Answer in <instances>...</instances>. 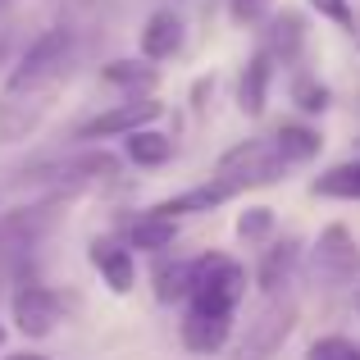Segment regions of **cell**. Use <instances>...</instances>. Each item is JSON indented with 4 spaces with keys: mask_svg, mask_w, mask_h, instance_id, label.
<instances>
[{
    "mask_svg": "<svg viewBox=\"0 0 360 360\" xmlns=\"http://www.w3.org/2000/svg\"><path fill=\"white\" fill-rule=\"evenodd\" d=\"M78 37L73 27H46L9 69L5 87H0V146L32 137L41 119L55 110L60 91L69 87L73 69H78Z\"/></svg>",
    "mask_w": 360,
    "mask_h": 360,
    "instance_id": "1",
    "label": "cell"
},
{
    "mask_svg": "<svg viewBox=\"0 0 360 360\" xmlns=\"http://www.w3.org/2000/svg\"><path fill=\"white\" fill-rule=\"evenodd\" d=\"M246 297V269L224 251H205L192 260V297L187 306H210V310H238Z\"/></svg>",
    "mask_w": 360,
    "mask_h": 360,
    "instance_id": "2",
    "label": "cell"
},
{
    "mask_svg": "<svg viewBox=\"0 0 360 360\" xmlns=\"http://www.w3.org/2000/svg\"><path fill=\"white\" fill-rule=\"evenodd\" d=\"M283 169H288V160L278 155L274 137H251V141H238V146L224 150L219 165H214V178H224L233 192H246V187L278 183Z\"/></svg>",
    "mask_w": 360,
    "mask_h": 360,
    "instance_id": "3",
    "label": "cell"
},
{
    "mask_svg": "<svg viewBox=\"0 0 360 360\" xmlns=\"http://www.w3.org/2000/svg\"><path fill=\"white\" fill-rule=\"evenodd\" d=\"M292 328H297V301L283 297V292H274V297L260 306V315L246 324V338L238 342L233 360H274L283 352V342H288Z\"/></svg>",
    "mask_w": 360,
    "mask_h": 360,
    "instance_id": "4",
    "label": "cell"
},
{
    "mask_svg": "<svg viewBox=\"0 0 360 360\" xmlns=\"http://www.w3.org/2000/svg\"><path fill=\"white\" fill-rule=\"evenodd\" d=\"M119 174V160L105 155V150H82V155H69V160H55V165H41V169H27V183H46L55 187L60 196L69 192H87L96 183H110Z\"/></svg>",
    "mask_w": 360,
    "mask_h": 360,
    "instance_id": "5",
    "label": "cell"
},
{
    "mask_svg": "<svg viewBox=\"0 0 360 360\" xmlns=\"http://www.w3.org/2000/svg\"><path fill=\"white\" fill-rule=\"evenodd\" d=\"M160 115H165V105H160L155 96H128L123 105H110L101 110L96 119H87L78 128V141H101V137H128V132H141L150 128Z\"/></svg>",
    "mask_w": 360,
    "mask_h": 360,
    "instance_id": "6",
    "label": "cell"
},
{
    "mask_svg": "<svg viewBox=\"0 0 360 360\" xmlns=\"http://www.w3.org/2000/svg\"><path fill=\"white\" fill-rule=\"evenodd\" d=\"M64 319L60 292H51L46 283H23L14 292V328L23 338H51Z\"/></svg>",
    "mask_w": 360,
    "mask_h": 360,
    "instance_id": "7",
    "label": "cell"
},
{
    "mask_svg": "<svg viewBox=\"0 0 360 360\" xmlns=\"http://www.w3.org/2000/svg\"><path fill=\"white\" fill-rule=\"evenodd\" d=\"M356 269H360L356 238L342 229V224H328V229L319 233V242H315V274L324 283H347V278H356Z\"/></svg>",
    "mask_w": 360,
    "mask_h": 360,
    "instance_id": "8",
    "label": "cell"
},
{
    "mask_svg": "<svg viewBox=\"0 0 360 360\" xmlns=\"http://www.w3.org/2000/svg\"><path fill=\"white\" fill-rule=\"evenodd\" d=\"M183 347L196 356H214L233 333V310H210V306H187L183 315Z\"/></svg>",
    "mask_w": 360,
    "mask_h": 360,
    "instance_id": "9",
    "label": "cell"
},
{
    "mask_svg": "<svg viewBox=\"0 0 360 360\" xmlns=\"http://www.w3.org/2000/svg\"><path fill=\"white\" fill-rule=\"evenodd\" d=\"M183 14H174V9H155V14L146 18V27H141V60L160 64V60H174L178 51H183Z\"/></svg>",
    "mask_w": 360,
    "mask_h": 360,
    "instance_id": "10",
    "label": "cell"
},
{
    "mask_svg": "<svg viewBox=\"0 0 360 360\" xmlns=\"http://www.w3.org/2000/svg\"><path fill=\"white\" fill-rule=\"evenodd\" d=\"M269 82H274V60L269 51H255L242 69V82H238V105L246 119H260L264 105H269Z\"/></svg>",
    "mask_w": 360,
    "mask_h": 360,
    "instance_id": "11",
    "label": "cell"
},
{
    "mask_svg": "<svg viewBox=\"0 0 360 360\" xmlns=\"http://www.w3.org/2000/svg\"><path fill=\"white\" fill-rule=\"evenodd\" d=\"M301 46H306V18H301L297 9H278V14L269 18V27H264V51H269V60L292 64L301 55Z\"/></svg>",
    "mask_w": 360,
    "mask_h": 360,
    "instance_id": "12",
    "label": "cell"
},
{
    "mask_svg": "<svg viewBox=\"0 0 360 360\" xmlns=\"http://www.w3.org/2000/svg\"><path fill=\"white\" fill-rule=\"evenodd\" d=\"M91 264L101 269V278H105V288L110 292H132V283H137V264H132V251L128 246H119V242H91Z\"/></svg>",
    "mask_w": 360,
    "mask_h": 360,
    "instance_id": "13",
    "label": "cell"
},
{
    "mask_svg": "<svg viewBox=\"0 0 360 360\" xmlns=\"http://www.w3.org/2000/svg\"><path fill=\"white\" fill-rule=\"evenodd\" d=\"M174 242H178V219H169V214H160V210L137 214V219H132V229H128V246L150 251V255L169 251Z\"/></svg>",
    "mask_w": 360,
    "mask_h": 360,
    "instance_id": "14",
    "label": "cell"
},
{
    "mask_svg": "<svg viewBox=\"0 0 360 360\" xmlns=\"http://www.w3.org/2000/svg\"><path fill=\"white\" fill-rule=\"evenodd\" d=\"M101 82H110L119 91H132V96H150V87L160 82V69L150 60H110L101 69Z\"/></svg>",
    "mask_w": 360,
    "mask_h": 360,
    "instance_id": "15",
    "label": "cell"
},
{
    "mask_svg": "<svg viewBox=\"0 0 360 360\" xmlns=\"http://www.w3.org/2000/svg\"><path fill=\"white\" fill-rule=\"evenodd\" d=\"M123 150H128V160L137 169H160V165L174 160V141H169L165 132H155V128L128 132V137H123Z\"/></svg>",
    "mask_w": 360,
    "mask_h": 360,
    "instance_id": "16",
    "label": "cell"
},
{
    "mask_svg": "<svg viewBox=\"0 0 360 360\" xmlns=\"http://www.w3.org/2000/svg\"><path fill=\"white\" fill-rule=\"evenodd\" d=\"M310 192L328 196V201H360V160H342V165L324 169L310 183Z\"/></svg>",
    "mask_w": 360,
    "mask_h": 360,
    "instance_id": "17",
    "label": "cell"
},
{
    "mask_svg": "<svg viewBox=\"0 0 360 360\" xmlns=\"http://www.w3.org/2000/svg\"><path fill=\"white\" fill-rule=\"evenodd\" d=\"M274 146H278V155L288 160V165H306V160L319 155L324 137H319L315 128H306V123H283V128L274 132Z\"/></svg>",
    "mask_w": 360,
    "mask_h": 360,
    "instance_id": "18",
    "label": "cell"
},
{
    "mask_svg": "<svg viewBox=\"0 0 360 360\" xmlns=\"http://www.w3.org/2000/svg\"><path fill=\"white\" fill-rule=\"evenodd\" d=\"M297 260H301V246H297V242L269 246V255L260 260V288H264V297H274V292H283V283L292 278V269H297Z\"/></svg>",
    "mask_w": 360,
    "mask_h": 360,
    "instance_id": "19",
    "label": "cell"
},
{
    "mask_svg": "<svg viewBox=\"0 0 360 360\" xmlns=\"http://www.w3.org/2000/svg\"><path fill=\"white\" fill-rule=\"evenodd\" d=\"M155 297L160 301L192 297V260H160L155 264Z\"/></svg>",
    "mask_w": 360,
    "mask_h": 360,
    "instance_id": "20",
    "label": "cell"
},
{
    "mask_svg": "<svg viewBox=\"0 0 360 360\" xmlns=\"http://www.w3.org/2000/svg\"><path fill=\"white\" fill-rule=\"evenodd\" d=\"M269 233H274V210H269V205H251V210L238 214V238H242L246 246L264 242Z\"/></svg>",
    "mask_w": 360,
    "mask_h": 360,
    "instance_id": "21",
    "label": "cell"
},
{
    "mask_svg": "<svg viewBox=\"0 0 360 360\" xmlns=\"http://www.w3.org/2000/svg\"><path fill=\"white\" fill-rule=\"evenodd\" d=\"M292 101H297V110H306V115H324L328 110V87L301 73V78L292 82Z\"/></svg>",
    "mask_w": 360,
    "mask_h": 360,
    "instance_id": "22",
    "label": "cell"
},
{
    "mask_svg": "<svg viewBox=\"0 0 360 360\" xmlns=\"http://www.w3.org/2000/svg\"><path fill=\"white\" fill-rule=\"evenodd\" d=\"M306 360H360V342H352V338H319L315 347H310Z\"/></svg>",
    "mask_w": 360,
    "mask_h": 360,
    "instance_id": "23",
    "label": "cell"
},
{
    "mask_svg": "<svg viewBox=\"0 0 360 360\" xmlns=\"http://www.w3.org/2000/svg\"><path fill=\"white\" fill-rule=\"evenodd\" d=\"M310 9H319V14H324L328 23L347 27V32L356 27V9H352V0H310Z\"/></svg>",
    "mask_w": 360,
    "mask_h": 360,
    "instance_id": "24",
    "label": "cell"
},
{
    "mask_svg": "<svg viewBox=\"0 0 360 360\" xmlns=\"http://www.w3.org/2000/svg\"><path fill=\"white\" fill-rule=\"evenodd\" d=\"M5 360H46V356H37V352H9Z\"/></svg>",
    "mask_w": 360,
    "mask_h": 360,
    "instance_id": "25",
    "label": "cell"
},
{
    "mask_svg": "<svg viewBox=\"0 0 360 360\" xmlns=\"http://www.w3.org/2000/svg\"><path fill=\"white\" fill-rule=\"evenodd\" d=\"M356 310H360V292H356Z\"/></svg>",
    "mask_w": 360,
    "mask_h": 360,
    "instance_id": "26",
    "label": "cell"
}]
</instances>
